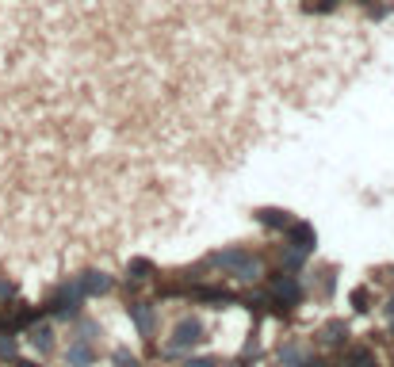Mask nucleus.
I'll return each mask as SVG.
<instances>
[{"label":"nucleus","mask_w":394,"mask_h":367,"mask_svg":"<svg viewBox=\"0 0 394 367\" xmlns=\"http://www.w3.org/2000/svg\"><path fill=\"white\" fill-rule=\"evenodd\" d=\"M260 222H265V226H279V230L291 226V219H287L284 211H260Z\"/></svg>","instance_id":"39448f33"},{"label":"nucleus","mask_w":394,"mask_h":367,"mask_svg":"<svg viewBox=\"0 0 394 367\" xmlns=\"http://www.w3.org/2000/svg\"><path fill=\"white\" fill-rule=\"evenodd\" d=\"M16 367H35V363H23V360H20V363H16Z\"/></svg>","instance_id":"9d476101"},{"label":"nucleus","mask_w":394,"mask_h":367,"mask_svg":"<svg viewBox=\"0 0 394 367\" xmlns=\"http://www.w3.org/2000/svg\"><path fill=\"white\" fill-rule=\"evenodd\" d=\"M31 344L46 352V348H50V329H35V333H31Z\"/></svg>","instance_id":"423d86ee"},{"label":"nucleus","mask_w":394,"mask_h":367,"mask_svg":"<svg viewBox=\"0 0 394 367\" xmlns=\"http://www.w3.org/2000/svg\"><path fill=\"white\" fill-rule=\"evenodd\" d=\"M352 367H375V363H371L368 352H356V356H352Z\"/></svg>","instance_id":"6e6552de"},{"label":"nucleus","mask_w":394,"mask_h":367,"mask_svg":"<svg viewBox=\"0 0 394 367\" xmlns=\"http://www.w3.org/2000/svg\"><path fill=\"white\" fill-rule=\"evenodd\" d=\"M69 360H73V367H81V363H88V360H92V352H88L84 344H77V348L69 352Z\"/></svg>","instance_id":"0eeeda50"},{"label":"nucleus","mask_w":394,"mask_h":367,"mask_svg":"<svg viewBox=\"0 0 394 367\" xmlns=\"http://www.w3.org/2000/svg\"><path fill=\"white\" fill-rule=\"evenodd\" d=\"M199 337H203V329H199V322L195 318H187V322H180L173 329V352H184V348H192V344H199Z\"/></svg>","instance_id":"f257e3e1"},{"label":"nucleus","mask_w":394,"mask_h":367,"mask_svg":"<svg viewBox=\"0 0 394 367\" xmlns=\"http://www.w3.org/2000/svg\"><path fill=\"white\" fill-rule=\"evenodd\" d=\"M276 295H279V303H284V306H295V303H299V284H295L291 276L276 279Z\"/></svg>","instance_id":"7ed1b4c3"},{"label":"nucleus","mask_w":394,"mask_h":367,"mask_svg":"<svg viewBox=\"0 0 394 367\" xmlns=\"http://www.w3.org/2000/svg\"><path fill=\"white\" fill-rule=\"evenodd\" d=\"M291 238H295V245L303 252L314 249V230H311V226H291Z\"/></svg>","instance_id":"20e7f679"},{"label":"nucleus","mask_w":394,"mask_h":367,"mask_svg":"<svg viewBox=\"0 0 394 367\" xmlns=\"http://www.w3.org/2000/svg\"><path fill=\"white\" fill-rule=\"evenodd\" d=\"M192 367H211V363H192Z\"/></svg>","instance_id":"9b49d317"},{"label":"nucleus","mask_w":394,"mask_h":367,"mask_svg":"<svg viewBox=\"0 0 394 367\" xmlns=\"http://www.w3.org/2000/svg\"><path fill=\"white\" fill-rule=\"evenodd\" d=\"M108 287H111V279H108V276H100V272H88V276H84L81 284H77L81 295H104Z\"/></svg>","instance_id":"f03ea898"},{"label":"nucleus","mask_w":394,"mask_h":367,"mask_svg":"<svg viewBox=\"0 0 394 367\" xmlns=\"http://www.w3.org/2000/svg\"><path fill=\"white\" fill-rule=\"evenodd\" d=\"M16 352V344L12 341H0V356H12Z\"/></svg>","instance_id":"1a4fd4ad"}]
</instances>
